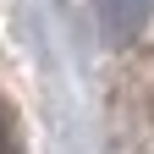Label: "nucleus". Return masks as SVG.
<instances>
[{
    "label": "nucleus",
    "instance_id": "nucleus-1",
    "mask_svg": "<svg viewBox=\"0 0 154 154\" xmlns=\"http://www.w3.org/2000/svg\"><path fill=\"white\" fill-rule=\"evenodd\" d=\"M154 0H105L99 6V22H105V38L110 44H127V38H138L143 22H149Z\"/></svg>",
    "mask_w": 154,
    "mask_h": 154
},
{
    "label": "nucleus",
    "instance_id": "nucleus-2",
    "mask_svg": "<svg viewBox=\"0 0 154 154\" xmlns=\"http://www.w3.org/2000/svg\"><path fill=\"white\" fill-rule=\"evenodd\" d=\"M0 154H11V121H6V110H0Z\"/></svg>",
    "mask_w": 154,
    "mask_h": 154
}]
</instances>
